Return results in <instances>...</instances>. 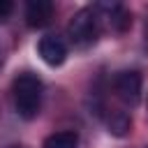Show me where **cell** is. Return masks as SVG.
<instances>
[{
	"label": "cell",
	"mask_w": 148,
	"mask_h": 148,
	"mask_svg": "<svg viewBox=\"0 0 148 148\" xmlns=\"http://www.w3.org/2000/svg\"><path fill=\"white\" fill-rule=\"evenodd\" d=\"M42 79L32 72H21L14 83H12V95H14V106L16 113L23 120H32L37 118L39 109H42Z\"/></svg>",
	"instance_id": "6da1fadb"
},
{
	"label": "cell",
	"mask_w": 148,
	"mask_h": 148,
	"mask_svg": "<svg viewBox=\"0 0 148 148\" xmlns=\"http://www.w3.org/2000/svg\"><path fill=\"white\" fill-rule=\"evenodd\" d=\"M99 30H102V25H99V18L92 7H81L69 18V25H67V35H69L72 44L79 49L92 46L99 37Z\"/></svg>",
	"instance_id": "7a4b0ae2"
},
{
	"label": "cell",
	"mask_w": 148,
	"mask_h": 148,
	"mask_svg": "<svg viewBox=\"0 0 148 148\" xmlns=\"http://www.w3.org/2000/svg\"><path fill=\"white\" fill-rule=\"evenodd\" d=\"M97 18H99V25L104 23L111 32H118L123 35L130 25H132V14L130 9H125L120 2H99L92 7Z\"/></svg>",
	"instance_id": "3957f363"
},
{
	"label": "cell",
	"mask_w": 148,
	"mask_h": 148,
	"mask_svg": "<svg viewBox=\"0 0 148 148\" xmlns=\"http://www.w3.org/2000/svg\"><path fill=\"white\" fill-rule=\"evenodd\" d=\"M113 90H116L120 102H125L130 106H136L139 99H141V74L134 72V69H125V72L116 74Z\"/></svg>",
	"instance_id": "277c9868"
},
{
	"label": "cell",
	"mask_w": 148,
	"mask_h": 148,
	"mask_svg": "<svg viewBox=\"0 0 148 148\" xmlns=\"http://www.w3.org/2000/svg\"><path fill=\"white\" fill-rule=\"evenodd\" d=\"M37 51H39L42 60H44L49 67H58V65H62L65 58H67V46H65V42H62L58 35H46V37H42L39 44H37Z\"/></svg>",
	"instance_id": "5b68a950"
},
{
	"label": "cell",
	"mask_w": 148,
	"mask_h": 148,
	"mask_svg": "<svg viewBox=\"0 0 148 148\" xmlns=\"http://www.w3.org/2000/svg\"><path fill=\"white\" fill-rule=\"evenodd\" d=\"M53 9L51 0H30L25 5V23L30 28H44L53 18Z\"/></svg>",
	"instance_id": "8992f818"
},
{
	"label": "cell",
	"mask_w": 148,
	"mask_h": 148,
	"mask_svg": "<svg viewBox=\"0 0 148 148\" xmlns=\"http://www.w3.org/2000/svg\"><path fill=\"white\" fill-rule=\"evenodd\" d=\"M106 127H109V134L113 136H127L132 132V118L127 111H113L109 118H106Z\"/></svg>",
	"instance_id": "52a82bcc"
},
{
	"label": "cell",
	"mask_w": 148,
	"mask_h": 148,
	"mask_svg": "<svg viewBox=\"0 0 148 148\" xmlns=\"http://www.w3.org/2000/svg\"><path fill=\"white\" fill-rule=\"evenodd\" d=\"M76 146H79V139L74 132H56L44 141V148H76Z\"/></svg>",
	"instance_id": "ba28073f"
},
{
	"label": "cell",
	"mask_w": 148,
	"mask_h": 148,
	"mask_svg": "<svg viewBox=\"0 0 148 148\" xmlns=\"http://www.w3.org/2000/svg\"><path fill=\"white\" fill-rule=\"evenodd\" d=\"M14 12V2H9V0H0V23H5L7 21V16Z\"/></svg>",
	"instance_id": "9c48e42d"
},
{
	"label": "cell",
	"mask_w": 148,
	"mask_h": 148,
	"mask_svg": "<svg viewBox=\"0 0 148 148\" xmlns=\"http://www.w3.org/2000/svg\"><path fill=\"white\" fill-rule=\"evenodd\" d=\"M146 37H148V30H146Z\"/></svg>",
	"instance_id": "30bf717a"
}]
</instances>
